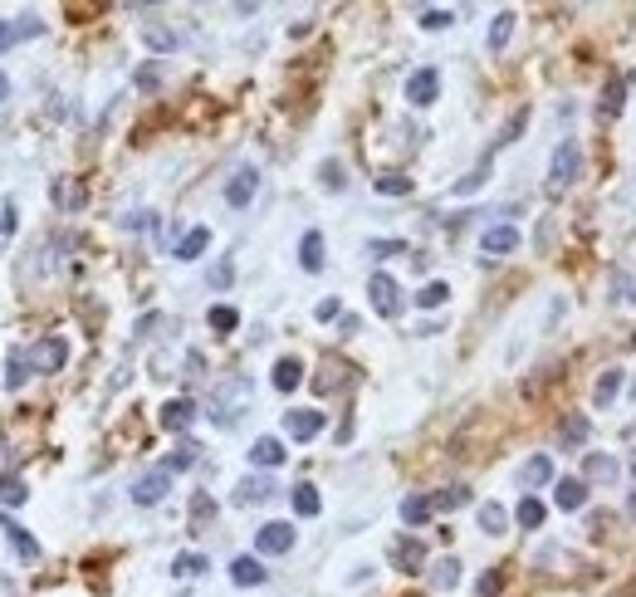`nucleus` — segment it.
<instances>
[{
    "label": "nucleus",
    "instance_id": "obj_1",
    "mask_svg": "<svg viewBox=\"0 0 636 597\" xmlns=\"http://www.w3.org/2000/svg\"><path fill=\"white\" fill-rule=\"evenodd\" d=\"M578 172H582V148L578 138H563L554 148V162H548V192H568L578 182Z\"/></svg>",
    "mask_w": 636,
    "mask_h": 597
},
{
    "label": "nucleus",
    "instance_id": "obj_2",
    "mask_svg": "<svg viewBox=\"0 0 636 597\" xmlns=\"http://www.w3.org/2000/svg\"><path fill=\"white\" fill-rule=\"evenodd\" d=\"M368 299H372V309H377L382 319H397L402 313V289H397V279L382 275V269L368 279Z\"/></svg>",
    "mask_w": 636,
    "mask_h": 597
},
{
    "label": "nucleus",
    "instance_id": "obj_3",
    "mask_svg": "<svg viewBox=\"0 0 636 597\" xmlns=\"http://www.w3.org/2000/svg\"><path fill=\"white\" fill-rule=\"evenodd\" d=\"M172 495V470H148L142 480H132V505H162Z\"/></svg>",
    "mask_w": 636,
    "mask_h": 597
},
{
    "label": "nucleus",
    "instance_id": "obj_4",
    "mask_svg": "<svg viewBox=\"0 0 636 597\" xmlns=\"http://www.w3.org/2000/svg\"><path fill=\"white\" fill-rule=\"evenodd\" d=\"M436 93H441V74H436L431 64H426V69H416V74L406 79V103H411V108H431V103H436Z\"/></svg>",
    "mask_w": 636,
    "mask_h": 597
},
{
    "label": "nucleus",
    "instance_id": "obj_5",
    "mask_svg": "<svg viewBox=\"0 0 636 597\" xmlns=\"http://www.w3.org/2000/svg\"><path fill=\"white\" fill-rule=\"evenodd\" d=\"M255 549H259V553H289V549H294V524H284V519H269V524H259V533H255Z\"/></svg>",
    "mask_w": 636,
    "mask_h": 597
},
{
    "label": "nucleus",
    "instance_id": "obj_6",
    "mask_svg": "<svg viewBox=\"0 0 636 597\" xmlns=\"http://www.w3.org/2000/svg\"><path fill=\"white\" fill-rule=\"evenodd\" d=\"M255 192H259V172H255V166H240L231 182H225V206L245 211V206L255 201Z\"/></svg>",
    "mask_w": 636,
    "mask_h": 597
},
{
    "label": "nucleus",
    "instance_id": "obj_7",
    "mask_svg": "<svg viewBox=\"0 0 636 597\" xmlns=\"http://www.w3.org/2000/svg\"><path fill=\"white\" fill-rule=\"evenodd\" d=\"M25 358H30V368H35V372H59L69 362V348H64V338H45V343H35Z\"/></svg>",
    "mask_w": 636,
    "mask_h": 597
},
{
    "label": "nucleus",
    "instance_id": "obj_8",
    "mask_svg": "<svg viewBox=\"0 0 636 597\" xmlns=\"http://www.w3.org/2000/svg\"><path fill=\"white\" fill-rule=\"evenodd\" d=\"M318 431H323V412H314V406H299V412L284 416V436H289V441H314Z\"/></svg>",
    "mask_w": 636,
    "mask_h": 597
},
{
    "label": "nucleus",
    "instance_id": "obj_9",
    "mask_svg": "<svg viewBox=\"0 0 636 597\" xmlns=\"http://www.w3.org/2000/svg\"><path fill=\"white\" fill-rule=\"evenodd\" d=\"M617 475H622V465L607 450H588V456H582V480H588V485H612Z\"/></svg>",
    "mask_w": 636,
    "mask_h": 597
},
{
    "label": "nucleus",
    "instance_id": "obj_10",
    "mask_svg": "<svg viewBox=\"0 0 636 597\" xmlns=\"http://www.w3.org/2000/svg\"><path fill=\"white\" fill-rule=\"evenodd\" d=\"M554 505L568 509V515H572V509H582V505H588V480H582V475L554 480Z\"/></svg>",
    "mask_w": 636,
    "mask_h": 597
},
{
    "label": "nucleus",
    "instance_id": "obj_11",
    "mask_svg": "<svg viewBox=\"0 0 636 597\" xmlns=\"http://www.w3.org/2000/svg\"><path fill=\"white\" fill-rule=\"evenodd\" d=\"M479 250H485V255H514V250H519V230L514 226H489L485 235H479Z\"/></svg>",
    "mask_w": 636,
    "mask_h": 597
},
{
    "label": "nucleus",
    "instance_id": "obj_12",
    "mask_svg": "<svg viewBox=\"0 0 636 597\" xmlns=\"http://www.w3.org/2000/svg\"><path fill=\"white\" fill-rule=\"evenodd\" d=\"M284 441L279 436H259L255 446H250V465H259V470H275V465H284Z\"/></svg>",
    "mask_w": 636,
    "mask_h": 597
},
{
    "label": "nucleus",
    "instance_id": "obj_13",
    "mask_svg": "<svg viewBox=\"0 0 636 597\" xmlns=\"http://www.w3.org/2000/svg\"><path fill=\"white\" fill-rule=\"evenodd\" d=\"M269 573H265V563L259 559H250V553H240V559H231V583L235 588H259Z\"/></svg>",
    "mask_w": 636,
    "mask_h": 597
},
{
    "label": "nucleus",
    "instance_id": "obj_14",
    "mask_svg": "<svg viewBox=\"0 0 636 597\" xmlns=\"http://www.w3.org/2000/svg\"><path fill=\"white\" fill-rule=\"evenodd\" d=\"M554 480V460L548 456H529L524 465H519V485L524 490H538V485H548Z\"/></svg>",
    "mask_w": 636,
    "mask_h": 597
},
{
    "label": "nucleus",
    "instance_id": "obj_15",
    "mask_svg": "<svg viewBox=\"0 0 636 597\" xmlns=\"http://www.w3.org/2000/svg\"><path fill=\"white\" fill-rule=\"evenodd\" d=\"M299 265H304L309 275H318V269H323V235H318V230H304V240H299Z\"/></svg>",
    "mask_w": 636,
    "mask_h": 597
},
{
    "label": "nucleus",
    "instance_id": "obj_16",
    "mask_svg": "<svg viewBox=\"0 0 636 597\" xmlns=\"http://www.w3.org/2000/svg\"><path fill=\"white\" fill-rule=\"evenodd\" d=\"M206 245H211V230H206V226L186 230V235L176 240V260H201V255H206Z\"/></svg>",
    "mask_w": 636,
    "mask_h": 597
},
{
    "label": "nucleus",
    "instance_id": "obj_17",
    "mask_svg": "<svg viewBox=\"0 0 636 597\" xmlns=\"http://www.w3.org/2000/svg\"><path fill=\"white\" fill-rule=\"evenodd\" d=\"M191 416H196V406L186 402V397H176V402L162 406V426H166V431H186V426H191Z\"/></svg>",
    "mask_w": 636,
    "mask_h": 597
},
{
    "label": "nucleus",
    "instance_id": "obj_18",
    "mask_svg": "<svg viewBox=\"0 0 636 597\" xmlns=\"http://www.w3.org/2000/svg\"><path fill=\"white\" fill-rule=\"evenodd\" d=\"M269 377H275V387H279V392H294V387L304 382V362H299V358H279V362H275V372H269Z\"/></svg>",
    "mask_w": 636,
    "mask_h": 597
},
{
    "label": "nucleus",
    "instance_id": "obj_19",
    "mask_svg": "<svg viewBox=\"0 0 636 597\" xmlns=\"http://www.w3.org/2000/svg\"><path fill=\"white\" fill-rule=\"evenodd\" d=\"M269 495H275V480H265V475H250V480H240V485H235L240 505H255V499H269Z\"/></svg>",
    "mask_w": 636,
    "mask_h": 597
},
{
    "label": "nucleus",
    "instance_id": "obj_20",
    "mask_svg": "<svg viewBox=\"0 0 636 597\" xmlns=\"http://www.w3.org/2000/svg\"><path fill=\"white\" fill-rule=\"evenodd\" d=\"M455 583H461V559H436V563H431V588L451 593Z\"/></svg>",
    "mask_w": 636,
    "mask_h": 597
},
{
    "label": "nucleus",
    "instance_id": "obj_21",
    "mask_svg": "<svg viewBox=\"0 0 636 597\" xmlns=\"http://www.w3.org/2000/svg\"><path fill=\"white\" fill-rule=\"evenodd\" d=\"M392 563H397V568H406V573H416L426 563V553H421V543L416 539H402V543H392Z\"/></svg>",
    "mask_w": 636,
    "mask_h": 597
},
{
    "label": "nucleus",
    "instance_id": "obj_22",
    "mask_svg": "<svg viewBox=\"0 0 636 597\" xmlns=\"http://www.w3.org/2000/svg\"><path fill=\"white\" fill-rule=\"evenodd\" d=\"M431 515H436L431 495H406V499H402V524H426Z\"/></svg>",
    "mask_w": 636,
    "mask_h": 597
},
{
    "label": "nucleus",
    "instance_id": "obj_23",
    "mask_svg": "<svg viewBox=\"0 0 636 597\" xmlns=\"http://www.w3.org/2000/svg\"><path fill=\"white\" fill-rule=\"evenodd\" d=\"M544 499H534V495H524L519 499V509H514V519H519V529H538V524H544Z\"/></svg>",
    "mask_w": 636,
    "mask_h": 597
},
{
    "label": "nucleus",
    "instance_id": "obj_24",
    "mask_svg": "<svg viewBox=\"0 0 636 597\" xmlns=\"http://www.w3.org/2000/svg\"><path fill=\"white\" fill-rule=\"evenodd\" d=\"M0 524L10 529V543H15V553H20V559H25V563H35V559H39V543L30 539V529H20V524H10V519H0Z\"/></svg>",
    "mask_w": 636,
    "mask_h": 597
},
{
    "label": "nucleus",
    "instance_id": "obj_25",
    "mask_svg": "<svg viewBox=\"0 0 636 597\" xmlns=\"http://www.w3.org/2000/svg\"><path fill=\"white\" fill-rule=\"evenodd\" d=\"M289 495H294V515H304V519H314L318 509H323V499H318L314 485H294Z\"/></svg>",
    "mask_w": 636,
    "mask_h": 597
},
{
    "label": "nucleus",
    "instance_id": "obj_26",
    "mask_svg": "<svg viewBox=\"0 0 636 597\" xmlns=\"http://www.w3.org/2000/svg\"><path fill=\"white\" fill-rule=\"evenodd\" d=\"M509 35H514V10H499V15H495V25H489V49L499 55V49L509 45Z\"/></svg>",
    "mask_w": 636,
    "mask_h": 597
},
{
    "label": "nucleus",
    "instance_id": "obj_27",
    "mask_svg": "<svg viewBox=\"0 0 636 597\" xmlns=\"http://www.w3.org/2000/svg\"><path fill=\"white\" fill-rule=\"evenodd\" d=\"M479 529L485 533H505L509 529V515H505V505H495V499H489V505H479Z\"/></svg>",
    "mask_w": 636,
    "mask_h": 597
},
{
    "label": "nucleus",
    "instance_id": "obj_28",
    "mask_svg": "<svg viewBox=\"0 0 636 597\" xmlns=\"http://www.w3.org/2000/svg\"><path fill=\"white\" fill-rule=\"evenodd\" d=\"M206 568H211V559H206V553H176V559H172L176 578H196V573H206Z\"/></svg>",
    "mask_w": 636,
    "mask_h": 597
},
{
    "label": "nucleus",
    "instance_id": "obj_29",
    "mask_svg": "<svg viewBox=\"0 0 636 597\" xmlns=\"http://www.w3.org/2000/svg\"><path fill=\"white\" fill-rule=\"evenodd\" d=\"M20 35H39V20H20V25H10V20H0V55H5V49L15 45Z\"/></svg>",
    "mask_w": 636,
    "mask_h": 597
},
{
    "label": "nucleus",
    "instance_id": "obj_30",
    "mask_svg": "<svg viewBox=\"0 0 636 597\" xmlns=\"http://www.w3.org/2000/svg\"><path fill=\"white\" fill-rule=\"evenodd\" d=\"M617 392H622V372H602V377H598V392H592V402H598V406H612V402H617Z\"/></svg>",
    "mask_w": 636,
    "mask_h": 597
},
{
    "label": "nucleus",
    "instance_id": "obj_31",
    "mask_svg": "<svg viewBox=\"0 0 636 597\" xmlns=\"http://www.w3.org/2000/svg\"><path fill=\"white\" fill-rule=\"evenodd\" d=\"M30 372H35V368H30V358H25V353H10V362H5V387L15 392L20 382H30Z\"/></svg>",
    "mask_w": 636,
    "mask_h": 597
},
{
    "label": "nucleus",
    "instance_id": "obj_32",
    "mask_svg": "<svg viewBox=\"0 0 636 597\" xmlns=\"http://www.w3.org/2000/svg\"><path fill=\"white\" fill-rule=\"evenodd\" d=\"M372 186H377L382 196H411V176H402V172H382Z\"/></svg>",
    "mask_w": 636,
    "mask_h": 597
},
{
    "label": "nucleus",
    "instance_id": "obj_33",
    "mask_svg": "<svg viewBox=\"0 0 636 597\" xmlns=\"http://www.w3.org/2000/svg\"><path fill=\"white\" fill-rule=\"evenodd\" d=\"M206 319H211V328H216V333H235V328H240V313L231 309V303H216V309L206 313Z\"/></svg>",
    "mask_w": 636,
    "mask_h": 597
},
{
    "label": "nucleus",
    "instance_id": "obj_34",
    "mask_svg": "<svg viewBox=\"0 0 636 597\" xmlns=\"http://www.w3.org/2000/svg\"><path fill=\"white\" fill-rule=\"evenodd\" d=\"M529 128V108H519L514 118L505 123V128H499V138H495V148H509V142H519V132Z\"/></svg>",
    "mask_w": 636,
    "mask_h": 597
},
{
    "label": "nucleus",
    "instance_id": "obj_35",
    "mask_svg": "<svg viewBox=\"0 0 636 597\" xmlns=\"http://www.w3.org/2000/svg\"><path fill=\"white\" fill-rule=\"evenodd\" d=\"M431 505H436V509H461V505H471V490H465V485H451V490H441V495H431Z\"/></svg>",
    "mask_w": 636,
    "mask_h": 597
},
{
    "label": "nucleus",
    "instance_id": "obj_36",
    "mask_svg": "<svg viewBox=\"0 0 636 597\" xmlns=\"http://www.w3.org/2000/svg\"><path fill=\"white\" fill-rule=\"evenodd\" d=\"M196 456H201V450L186 441V446H176L172 456H166V465H162V470H172V475H176V470H191V465H196Z\"/></svg>",
    "mask_w": 636,
    "mask_h": 597
},
{
    "label": "nucleus",
    "instance_id": "obj_37",
    "mask_svg": "<svg viewBox=\"0 0 636 597\" xmlns=\"http://www.w3.org/2000/svg\"><path fill=\"white\" fill-rule=\"evenodd\" d=\"M445 299H451V289H445L441 279H436V285H426L421 294H416V309H441Z\"/></svg>",
    "mask_w": 636,
    "mask_h": 597
},
{
    "label": "nucleus",
    "instance_id": "obj_38",
    "mask_svg": "<svg viewBox=\"0 0 636 597\" xmlns=\"http://www.w3.org/2000/svg\"><path fill=\"white\" fill-rule=\"evenodd\" d=\"M142 39H148L152 49H176V35H172V30H162V25H142Z\"/></svg>",
    "mask_w": 636,
    "mask_h": 597
},
{
    "label": "nucleus",
    "instance_id": "obj_39",
    "mask_svg": "<svg viewBox=\"0 0 636 597\" xmlns=\"http://www.w3.org/2000/svg\"><path fill=\"white\" fill-rule=\"evenodd\" d=\"M588 431H592L588 416H578V422H563V441H568V446H582V441H588Z\"/></svg>",
    "mask_w": 636,
    "mask_h": 597
},
{
    "label": "nucleus",
    "instance_id": "obj_40",
    "mask_svg": "<svg viewBox=\"0 0 636 597\" xmlns=\"http://www.w3.org/2000/svg\"><path fill=\"white\" fill-rule=\"evenodd\" d=\"M318 176H323V186H328V192H343V186H348V182H343V162H323Z\"/></svg>",
    "mask_w": 636,
    "mask_h": 597
},
{
    "label": "nucleus",
    "instance_id": "obj_41",
    "mask_svg": "<svg viewBox=\"0 0 636 597\" xmlns=\"http://www.w3.org/2000/svg\"><path fill=\"white\" fill-rule=\"evenodd\" d=\"M445 25H455L451 10H421V30H445Z\"/></svg>",
    "mask_w": 636,
    "mask_h": 597
},
{
    "label": "nucleus",
    "instance_id": "obj_42",
    "mask_svg": "<svg viewBox=\"0 0 636 597\" xmlns=\"http://www.w3.org/2000/svg\"><path fill=\"white\" fill-rule=\"evenodd\" d=\"M0 499H5V505H25V480H5V485H0Z\"/></svg>",
    "mask_w": 636,
    "mask_h": 597
},
{
    "label": "nucleus",
    "instance_id": "obj_43",
    "mask_svg": "<svg viewBox=\"0 0 636 597\" xmlns=\"http://www.w3.org/2000/svg\"><path fill=\"white\" fill-rule=\"evenodd\" d=\"M602 113H612V118L622 113V83H607V89H602Z\"/></svg>",
    "mask_w": 636,
    "mask_h": 597
},
{
    "label": "nucleus",
    "instance_id": "obj_44",
    "mask_svg": "<svg viewBox=\"0 0 636 597\" xmlns=\"http://www.w3.org/2000/svg\"><path fill=\"white\" fill-rule=\"evenodd\" d=\"M499 588H505V578H499V568H495V573H485V578L475 583V593H479V597H495Z\"/></svg>",
    "mask_w": 636,
    "mask_h": 597
},
{
    "label": "nucleus",
    "instance_id": "obj_45",
    "mask_svg": "<svg viewBox=\"0 0 636 597\" xmlns=\"http://www.w3.org/2000/svg\"><path fill=\"white\" fill-rule=\"evenodd\" d=\"M479 186H485V166H475V172L465 176V182H455V192H461V196H471V192H479Z\"/></svg>",
    "mask_w": 636,
    "mask_h": 597
},
{
    "label": "nucleus",
    "instance_id": "obj_46",
    "mask_svg": "<svg viewBox=\"0 0 636 597\" xmlns=\"http://www.w3.org/2000/svg\"><path fill=\"white\" fill-rule=\"evenodd\" d=\"M402 240H372V245H368V255H402Z\"/></svg>",
    "mask_w": 636,
    "mask_h": 597
},
{
    "label": "nucleus",
    "instance_id": "obj_47",
    "mask_svg": "<svg viewBox=\"0 0 636 597\" xmlns=\"http://www.w3.org/2000/svg\"><path fill=\"white\" fill-rule=\"evenodd\" d=\"M338 309H343L338 299H323L318 309H314V319H323V323H328V319H338Z\"/></svg>",
    "mask_w": 636,
    "mask_h": 597
},
{
    "label": "nucleus",
    "instance_id": "obj_48",
    "mask_svg": "<svg viewBox=\"0 0 636 597\" xmlns=\"http://www.w3.org/2000/svg\"><path fill=\"white\" fill-rule=\"evenodd\" d=\"M231 279H235V269H231V265H216V269H211V285H216V289H225Z\"/></svg>",
    "mask_w": 636,
    "mask_h": 597
},
{
    "label": "nucleus",
    "instance_id": "obj_49",
    "mask_svg": "<svg viewBox=\"0 0 636 597\" xmlns=\"http://www.w3.org/2000/svg\"><path fill=\"white\" fill-rule=\"evenodd\" d=\"M10 226H15V206H5V211H0V240L10 235Z\"/></svg>",
    "mask_w": 636,
    "mask_h": 597
},
{
    "label": "nucleus",
    "instance_id": "obj_50",
    "mask_svg": "<svg viewBox=\"0 0 636 597\" xmlns=\"http://www.w3.org/2000/svg\"><path fill=\"white\" fill-rule=\"evenodd\" d=\"M5 98H10V79L0 74V103H5Z\"/></svg>",
    "mask_w": 636,
    "mask_h": 597
},
{
    "label": "nucleus",
    "instance_id": "obj_51",
    "mask_svg": "<svg viewBox=\"0 0 636 597\" xmlns=\"http://www.w3.org/2000/svg\"><path fill=\"white\" fill-rule=\"evenodd\" d=\"M627 519H636V490H632V499H627Z\"/></svg>",
    "mask_w": 636,
    "mask_h": 597
},
{
    "label": "nucleus",
    "instance_id": "obj_52",
    "mask_svg": "<svg viewBox=\"0 0 636 597\" xmlns=\"http://www.w3.org/2000/svg\"><path fill=\"white\" fill-rule=\"evenodd\" d=\"M632 475H636V456H632Z\"/></svg>",
    "mask_w": 636,
    "mask_h": 597
},
{
    "label": "nucleus",
    "instance_id": "obj_53",
    "mask_svg": "<svg viewBox=\"0 0 636 597\" xmlns=\"http://www.w3.org/2000/svg\"><path fill=\"white\" fill-rule=\"evenodd\" d=\"M632 303H636V289H632Z\"/></svg>",
    "mask_w": 636,
    "mask_h": 597
}]
</instances>
